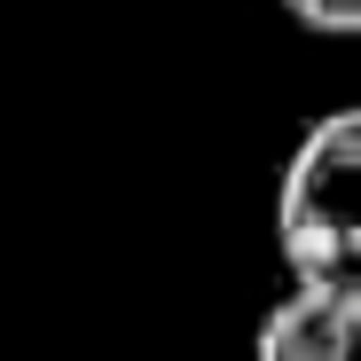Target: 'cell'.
<instances>
[{
    "mask_svg": "<svg viewBox=\"0 0 361 361\" xmlns=\"http://www.w3.org/2000/svg\"><path fill=\"white\" fill-rule=\"evenodd\" d=\"M252 361H361V298L290 283L259 314Z\"/></svg>",
    "mask_w": 361,
    "mask_h": 361,
    "instance_id": "obj_2",
    "label": "cell"
},
{
    "mask_svg": "<svg viewBox=\"0 0 361 361\" xmlns=\"http://www.w3.org/2000/svg\"><path fill=\"white\" fill-rule=\"evenodd\" d=\"M275 244L290 283L361 298V102L298 134L275 189Z\"/></svg>",
    "mask_w": 361,
    "mask_h": 361,
    "instance_id": "obj_1",
    "label": "cell"
},
{
    "mask_svg": "<svg viewBox=\"0 0 361 361\" xmlns=\"http://www.w3.org/2000/svg\"><path fill=\"white\" fill-rule=\"evenodd\" d=\"M298 32H322V39H361V0H283Z\"/></svg>",
    "mask_w": 361,
    "mask_h": 361,
    "instance_id": "obj_3",
    "label": "cell"
}]
</instances>
